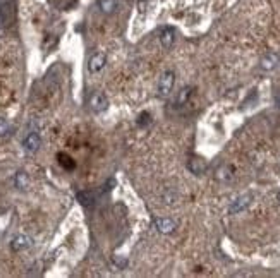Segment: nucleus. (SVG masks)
I'll return each instance as SVG.
<instances>
[{
    "label": "nucleus",
    "mask_w": 280,
    "mask_h": 278,
    "mask_svg": "<svg viewBox=\"0 0 280 278\" xmlns=\"http://www.w3.org/2000/svg\"><path fill=\"white\" fill-rule=\"evenodd\" d=\"M174 83H175V74L174 71H165L160 78L158 83V96L160 98H167L170 95L172 90H174Z\"/></svg>",
    "instance_id": "nucleus-1"
},
{
    "label": "nucleus",
    "mask_w": 280,
    "mask_h": 278,
    "mask_svg": "<svg viewBox=\"0 0 280 278\" xmlns=\"http://www.w3.org/2000/svg\"><path fill=\"white\" fill-rule=\"evenodd\" d=\"M16 2L14 0H0V28L7 26L11 19L14 18Z\"/></svg>",
    "instance_id": "nucleus-2"
},
{
    "label": "nucleus",
    "mask_w": 280,
    "mask_h": 278,
    "mask_svg": "<svg viewBox=\"0 0 280 278\" xmlns=\"http://www.w3.org/2000/svg\"><path fill=\"white\" fill-rule=\"evenodd\" d=\"M107 102L105 95H102V93H93V95L90 96V100H88V107H90L91 112H95V114H100V112H103L107 108Z\"/></svg>",
    "instance_id": "nucleus-3"
},
{
    "label": "nucleus",
    "mask_w": 280,
    "mask_h": 278,
    "mask_svg": "<svg viewBox=\"0 0 280 278\" xmlns=\"http://www.w3.org/2000/svg\"><path fill=\"white\" fill-rule=\"evenodd\" d=\"M40 146H42V138H40V134L37 131H31L30 134L23 139V148H25V151L28 153H37L40 150Z\"/></svg>",
    "instance_id": "nucleus-4"
},
{
    "label": "nucleus",
    "mask_w": 280,
    "mask_h": 278,
    "mask_svg": "<svg viewBox=\"0 0 280 278\" xmlns=\"http://www.w3.org/2000/svg\"><path fill=\"white\" fill-rule=\"evenodd\" d=\"M153 225H155V228H157L160 233H165V235L174 233L175 228H177V223H175L172 218H155Z\"/></svg>",
    "instance_id": "nucleus-5"
},
{
    "label": "nucleus",
    "mask_w": 280,
    "mask_h": 278,
    "mask_svg": "<svg viewBox=\"0 0 280 278\" xmlns=\"http://www.w3.org/2000/svg\"><path fill=\"white\" fill-rule=\"evenodd\" d=\"M105 64H107L105 55H103V54H95V55H91L90 60H88V71H90L91 74H98L100 71H103Z\"/></svg>",
    "instance_id": "nucleus-6"
},
{
    "label": "nucleus",
    "mask_w": 280,
    "mask_h": 278,
    "mask_svg": "<svg viewBox=\"0 0 280 278\" xmlns=\"http://www.w3.org/2000/svg\"><path fill=\"white\" fill-rule=\"evenodd\" d=\"M251 199H253V197H251L249 194H244L241 197H237V199H235L234 203L230 204L229 213H230V215H237V213L244 211V209H246L251 204Z\"/></svg>",
    "instance_id": "nucleus-7"
},
{
    "label": "nucleus",
    "mask_w": 280,
    "mask_h": 278,
    "mask_svg": "<svg viewBox=\"0 0 280 278\" xmlns=\"http://www.w3.org/2000/svg\"><path fill=\"white\" fill-rule=\"evenodd\" d=\"M280 64V57L278 54H275V52H270V54H266L265 57L261 59V62H259V67H261L263 71H273L277 69Z\"/></svg>",
    "instance_id": "nucleus-8"
},
{
    "label": "nucleus",
    "mask_w": 280,
    "mask_h": 278,
    "mask_svg": "<svg viewBox=\"0 0 280 278\" xmlns=\"http://www.w3.org/2000/svg\"><path fill=\"white\" fill-rule=\"evenodd\" d=\"M174 42H175V31H174V28L165 26L162 31H160V43H162L163 48H170L172 45H174Z\"/></svg>",
    "instance_id": "nucleus-9"
},
{
    "label": "nucleus",
    "mask_w": 280,
    "mask_h": 278,
    "mask_svg": "<svg viewBox=\"0 0 280 278\" xmlns=\"http://www.w3.org/2000/svg\"><path fill=\"white\" fill-rule=\"evenodd\" d=\"M31 245V239L28 235H18L13 239V242H11V249H13L14 252H19V251H25Z\"/></svg>",
    "instance_id": "nucleus-10"
},
{
    "label": "nucleus",
    "mask_w": 280,
    "mask_h": 278,
    "mask_svg": "<svg viewBox=\"0 0 280 278\" xmlns=\"http://www.w3.org/2000/svg\"><path fill=\"white\" fill-rule=\"evenodd\" d=\"M14 185H16V189H19V191H25L28 185H30V177H28V174H26L25 170L16 172V175H14Z\"/></svg>",
    "instance_id": "nucleus-11"
},
{
    "label": "nucleus",
    "mask_w": 280,
    "mask_h": 278,
    "mask_svg": "<svg viewBox=\"0 0 280 278\" xmlns=\"http://www.w3.org/2000/svg\"><path fill=\"white\" fill-rule=\"evenodd\" d=\"M187 167H189V170L193 172L194 175H201V174H205V170H206V162L201 158H193Z\"/></svg>",
    "instance_id": "nucleus-12"
},
{
    "label": "nucleus",
    "mask_w": 280,
    "mask_h": 278,
    "mask_svg": "<svg viewBox=\"0 0 280 278\" xmlns=\"http://www.w3.org/2000/svg\"><path fill=\"white\" fill-rule=\"evenodd\" d=\"M191 95H193V88L191 86H184L177 95V100H175V107H184L187 102H189Z\"/></svg>",
    "instance_id": "nucleus-13"
},
{
    "label": "nucleus",
    "mask_w": 280,
    "mask_h": 278,
    "mask_svg": "<svg viewBox=\"0 0 280 278\" xmlns=\"http://www.w3.org/2000/svg\"><path fill=\"white\" fill-rule=\"evenodd\" d=\"M57 162L64 168V170H74V168H76V162H74L73 158H71L69 155H67V153H59V155H57Z\"/></svg>",
    "instance_id": "nucleus-14"
},
{
    "label": "nucleus",
    "mask_w": 280,
    "mask_h": 278,
    "mask_svg": "<svg viewBox=\"0 0 280 278\" xmlns=\"http://www.w3.org/2000/svg\"><path fill=\"white\" fill-rule=\"evenodd\" d=\"M76 199L83 204V206H91L95 203V194L91 191H79L76 194Z\"/></svg>",
    "instance_id": "nucleus-15"
},
{
    "label": "nucleus",
    "mask_w": 280,
    "mask_h": 278,
    "mask_svg": "<svg viewBox=\"0 0 280 278\" xmlns=\"http://www.w3.org/2000/svg\"><path fill=\"white\" fill-rule=\"evenodd\" d=\"M98 7L103 14H112V12L117 9V0H100Z\"/></svg>",
    "instance_id": "nucleus-16"
},
{
    "label": "nucleus",
    "mask_w": 280,
    "mask_h": 278,
    "mask_svg": "<svg viewBox=\"0 0 280 278\" xmlns=\"http://www.w3.org/2000/svg\"><path fill=\"white\" fill-rule=\"evenodd\" d=\"M232 168L230 167H222V168H218L217 170V179L218 180H229L230 177H232Z\"/></svg>",
    "instance_id": "nucleus-17"
},
{
    "label": "nucleus",
    "mask_w": 280,
    "mask_h": 278,
    "mask_svg": "<svg viewBox=\"0 0 280 278\" xmlns=\"http://www.w3.org/2000/svg\"><path fill=\"white\" fill-rule=\"evenodd\" d=\"M148 124H151V114H150V112H143V114H139L138 126L139 127H146Z\"/></svg>",
    "instance_id": "nucleus-18"
},
{
    "label": "nucleus",
    "mask_w": 280,
    "mask_h": 278,
    "mask_svg": "<svg viewBox=\"0 0 280 278\" xmlns=\"http://www.w3.org/2000/svg\"><path fill=\"white\" fill-rule=\"evenodd\" d=\"M11 132V126L6 119H0V136H7Z\"/></svg>",
    "instance_id": "nucleus-19"
},
{
    "label": "nucleus",
    "mask_w": 280,
    "mask_h": 278,
    "mask_svg": "<svg viewBox=\"0 0 280 278\" xmlns=\"http://www.w3.org/2000/svg\"><path fill=\"white\" fill-rule=\"evenodd\" d=\"M175 199H177V194H175V192H169V194H165V196H163V201H165L167 204L175 203Z\"/></svg>",
    "instance_id": "nucleus-20"
},
{
    "label": "nucleus",
    "mask_w": 280,
    "mask_h": 278,
    "mask_svg": "<svg viewBox=\"0 0 280 278\" xmlns=\"http://www.w3.org/2000/svg\"><path fill=\"white\" fill-rule=\"evenodd\" d=\"M277 105H278V107H280V98L277 100Z\"/></svg>",
    "instance_id": "nucleus-21"
},
{
    "label": "nucleus",
    "mask_w": 280,
    "mask_h": 278,
    "mask_svg": "<svg viewBox=\"0 0 280 278\" xmlns=\"http://www.w3.org/2000/svg\"><path fill=\"white\" fill-rule=\"evenodd\" d=\"M278 199H280V197H278Z\"/></svg>",
    "instance_id": "nucleus-22"
}]
</instances>
